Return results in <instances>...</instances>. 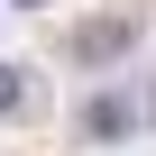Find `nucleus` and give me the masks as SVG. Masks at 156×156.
Returning a JSON list of instances; mask_svg holds the SVG:
<instances>
[{
  "mask_svg": "<svg viewBox=\"0 0 156 156\" xmlns=\"http://www.w3.org/2000/svg\"><path fill=\"white\" fill-rule=\"evenodd\" d=\"M129 46H138V19H83V28L64 37V55H73V73H110V64H119Z\"/></svg>",
  "mask_w": 156,
  "mask_h": 156,
  "instance_id": "1",
  "label": "nucleus"
},
{
  "mask_svg": "<svg viewBox=\"0 0 156 156\" xmlns=\"http://www.w3.org/2000/svg\"><path fill=\"white\" fill-rule=\"evenodd\" d=\"M0 119H37V73L0 55Z\"/></svg>",
  "mask_w": 156,
  "mask_h": 156,
  "instance_id": "2",
  "label": "nucleus"
},
{
  "mask_svg": "<svg viewBox=\"0 0 156 156\" xmlns=\"http://www.w3.org/2000/svg\"><path fill=\"white\" fill-rule=\"evenodd\" d=\"M83 129H92V138H129V129H138V110L101 92V101H83Z\"/></svg>",
  "mask_w": 156,
  "mask_h": 156,
  "instance_id": "3",
  "label": "nucleus"
},
{
  "mask_svg": "<svg viewBox=\"0 0 156 156\" xmlns=\"http://www.w3.org/2000/svg\"><path fill=\"white\" fill-rule=\"evenodd\" d=\"M9 9H55V0H9Z\"/></svg>",
  "mask_w": 156,
  "mask_h": 156,
  "instance_id": "4",
  "label": "nucleus"
}]
</instances>
